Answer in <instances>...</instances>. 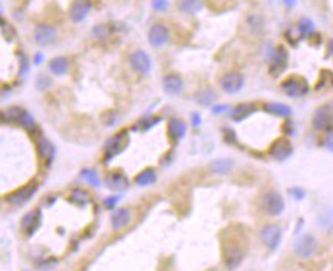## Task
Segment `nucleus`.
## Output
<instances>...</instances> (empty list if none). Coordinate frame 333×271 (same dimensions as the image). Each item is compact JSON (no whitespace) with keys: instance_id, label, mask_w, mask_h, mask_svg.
Here are the masks:
<instances>
[{"instance_id":"nucleus-1","label":"nucleus","mask_w":333,"mask_h":271,"mask_svg":"<svg viewBox=\"0 0 333 271\" xmlns=\"http://www.w3.org/2000/svg\"><path fill=\"white\" fill-rule=\"evenodd\" d=\"M221 259L228 269L238 268L247 253V233L244 227L234 224L226 227L219 233Z\"/></svg>"},{"instance_id":"nucleus-2","label":"nucleus","mask_w":333,"mask_h":271,"mask_svg":"<svg viewBox=\"0 0 333 271\" xmlns=\"http://www.w3.org/2000/svg\"><path fill=\"white\" fill-rule=\"evenodd\" d=\"M280 88L290 98H303L310 91L307 80L300 74H292V75L286 77V79L280 83Z\"/></svg>"},{"instance_id":"nucleus-3","label":"nucleus","mask_w":333,"mask_h":271,"mask_svg":"<svg viewBox=\"0 0 333 271\" xmlns=\"http://www.w3.org/2000/svg\"><path fill=\"white\" fill-rule=\"evenodd\" d=\"M261 209L269 216H280L286 209V202H284V198L281 196V193L276 190L266 191L261 198Z\"/></svg>"},{"instance_id":"nucleus-4","label":"nucleus","mask_w":333,"mask_h":271,"mask_svg":"<svg viewBox=\"0 0 333 271\" xmlns=\"http://www.w3.org/2000/svg\"><path fill=\"white\" fill-rule=\"evenodd\" d=\"M37 188H39V185H37V182L32 181V182H29V184H26V185H23V187L16 188L14 191H11L10 195L5 196V199H7L10 204L17 206V207L25 206V204L32 198V195L37 191Z\"/></svg>"},{"instance_id":"nucleus-5","label":"nucleus","mask_w":333,"mask_h":271,"mask_svg":"<svg viewBox=\"0 0 333 271\" xmlns=\"http://www.w3.org/2000/svg\"><path fill=\"white\" fill-rule=\"evenodd\" d=\"M260 236L269 250H276L283 238V230L278 224H266L260 231Z\"/></svg>"},{"instance_id":"nucleus-6","label":"nucleus","mask_w":333,"mask_h":271,"mask_svg":"<svg viewBox=\"0 0 333 271\" xmlns=\"http://www.w3.org/2000/svg\"><path fill=\"white\" fill-rule=\"evenodd\" d=\"M312 126L316 130H328L333 127V109L331 106H321L312 117Z\"/></svg>"},{"instance_id":"nucleus-7","label":"nucleus","mask_w":333,"mask_h":271,"mask_svg":"<svg viewBox=\"0 0 333 271\" xmlns=\"http://www.w3.org/2000/svg\"><path fill=\"white\" fill-rule=\"evenodd\" d=\"M219 86L226 94H237L244 86V75L237 71H231L225 74L219 80Z\"/></svg>"},{"instance_id":"nucleus-8","label":"nucleus","mask_w":333,"mask_h":271,"mask_svg":"<svg viewBox=\"0 0 333 271\" xmlns=\"http://www.w3.org/2000/svg\"><path fill=\"white\" fill-rule=\"evenodd\" d=\"M292 152H293V146L286 137L276 138L269 146V155H270V158H273L275 161H286L292 155Z\"/></svg>"},{"instance_id":"nucleus-9","label":"nucleus","mask_w":333,"mask_h":271,"mask_svg":"<svg viewBox=\"0 0 333 271\" xmlns=\"http://www.w3.org/2000/svg\"><path fill=\"white\" fill-rule=\"evenodd\" d=\"M34 40L39 46L46 48L57 40V31L54 26H51L48 23H40L34 29Z\"/></svg>"},{"instance_id":"nucleus-10","label":"nucleus","mask_w":333,"mask_h":271,"mask_svg":"<svg viewBox=\"0 0 333 271\" xmlns=\"http://www.w3.org/2000/svg\"><path fill=\"white\" fill-rule=\"evenodd\" d=\"M287 61H289V52L287 49L280 45L275 48L272 58H270V64H269V72L272 77H278L284 72V69L287 67Z\"/></svg>"},{"instance_id":"nucleus-11","label":"nucleus","mask_w":333,"mask_h":271,"mask_svg":"<svg viewBox=\"0 0 333 271\" xmlns=\"http://www.w3.org/2000/svg\"><path fill=\"white\" fill-rule=\"evenodd\" d=\"M147 40L152 48H161L169 40V29L163 23H154L147 34Z\"/></svg>"},{"instance_id":"nucleus-12","label":"nucleus","mask_w":333,"mask_h":271,"mask_svg":"<svg viewBox=\"0 0 333 271\" xmlns=\"http://www.w3.org/2000/svg\"><path fill=\"white\" fill-rule=\"evenodd\" d=\"M318 251V241L312 235H304L295 245V253L303 259L312 257Z\"/></svg>"},{"instance_id":"nucleus-13","label":"nucleus","mask_w":333,"mask_h":271,"mask_svg":"<svg viewBox=\"0 0 333 271\" xmlns=\"http://www.w3.org/2000/svg\"><path fill=\"white\" fill-rule=\"evenodd\" d=\"M91 8H92V4L89 0H74L69 7V19L74 23H80L88 17Z\"/></svg>"},{"instance_id":"nucleus-14","label":"nucleus","mask_w":333,"mask_h":271,"mask_svg":"<svg viewBox=\"0 0 333 271\" xmlns=\"http://www.w3.org/2000/svg\"><path fill=\"white\" fill-rule=\"evenodd\" d=\"M40 222H42V212L39 209H35L29 213H26L22 219V224H20V228L25 231V235L29 238L32 236L37 230L40 227Z\"/></svg>"},{"instance_id":"nucleus-15","label":"nucleus","mask_w":333,"mask_h":271,"mask_svg":"<svg viewBox=\"0 0 333 271\" xmlns=\"http://www.w3.org/2000/svg\"><path fill=\"white\" fill-rule=\"evenodd\" d=\"M131 66H132V69H134L137 74L144 75V74H147V72L151 71L152 61H151V57L147 55L144 51L138 49V51H135V52L131 55Z\"/></svg>"},{"instance_id":"nucleus-16","label":"nucleus","mask_w":333,"mask_h":271,"mask_svg":"<svg viewBox=\"0 0 333 271\" xmlns=\"http://www.w3.org/2000/svg\"><path fill=\"white\" fill-rule=\"evenodd\" d=\"M163 88L168 94L171 95H177L183 91L184 88V82L178 74H168L163 79Z\"/></svg>"},{"instance_id":"nucleus-17","label":"nucleus","mask_w":333,"mask_h":271,"mask_svg":"<svg viewBox=\"0 0 333 271\" xmlns=\"http://www.w3.org/2000/svg\"><path fill=\"white\" fill-rule=\"evenodd\" d=\"M131 222V212L129 209H117L113 216H110V225L114 230H122Z\"/></svg>"},{"instance_id":"nucleus-18","label":"nucleus","mask_w":333,"mask_h":271,"mask_svg":"<svg viewBox=\"0 0 333 271\" xmlns=\"http://www.w3.org/2000/svg\"><path fill=\"white\" fill-rule=\"evenodd\" d=\"M106 184H107L109 188H113V190H123L128 185V178L123 172L114 170L106 176Z\"/></svg>"},{"instance_id":"nucleus-19","label":"nucleus","mask_w":333,"mask_h":271,"mask_svg":"<svg viewBox=\"0 0 333 271\" xmlns=\"http://www.w3.org/2000/svg\"><path fill=\"white\" fill-rule=\"evenodd\" d=\"M186 130H188V126L183 120L180 118H172L169 120V124H168V132H169V137L172 140H180L186 135Z\"/></svg>"},{"instance_id":"nucleus-20","label":"nucleus","mask_w":333,"mask_h":271,"mask_svg":"<svg viewBox=\"0 0 333 271\" xmlns=\"http://www.w3.org/2000/svg\"><path fill=\"white\" fill-rule=\"evenodd\" d=\"M234 166H235V163H234L232 160H229V158H221V160L212 161L209 167H210V170H212L213 173L226 175V173H229V172L234 169Z\"/></svg>"},{"instance_id":"nucleus-21","label":"nucleus","mask_w":333,"mask_h":271,"mask_svg":"<svg viewBox=\"0 0 333 271\" xmlns=\"http://www.w3.org/2000/svg\"><path fill=\"white\" fill-rule=\"evenodd\" d=\"M203 8V0H180L178 10L184 14H197Z\"/></svg>"},{"instance_id":"nucleus-22","label":"nucleus","mask_w":333,"mask_h":271,"mask_svg":"<svg viewBox=\"0 0 333 271\" xmlns=\"http://www.w3.org/2000/svg\"><path fill=\"white\" fill-rule=\"evenodd\" d=\"M125 138H128V137H126V132H122V133L114 135L113 138H110V140L106 143V150L109 152V157H114V155H117L119 152L123 150L122 147H123L125 144H122V140H125Z\"/></svg>"},{"instance_id":"nucleus-23","label":"nucleus","mask_w":333,"mask_h":271,"mask_svg":"<svg viewBox=\"0 0 333 271\" xmlns=\"http://www.w3.org/2000/svg\"><path fill=\"white\" fill-rule=\"evenodd\" d=\"M37 149H39L40 157L45 161L49 163L52 160V157H54V147H52V144L46 138H42V137L37 138Z\"/></svg>"},{"instance_id":"nucleus-24","label":"nucleus","mask_w":333,"mask_h":271,"mask_svg":"<svg viewBox=\"0 0 333 271\" xmlns=\"http://www.w3.org/2000/svg\"><path fill=\"white\" fill-rule=\"evenodd\" d=\"M155 179H157V175H155V170H154V169H144V170H141V172L134 178V182L138 184V185H141V187H144V185L154 184Z\"/></svg>"},{"instance_id":"nucleus-25","label":"nucleus","mask_w":333,"mask_h":271,"mask_svg":"<svg viewBox=\"0 0 333 271\" xmlns=\"http://www.w3.org/2000/svg\"><path fill=\"white\" fill-rule=\"evenodd\" d=\"M264 109L266 112L272 113V115H276V117H289L292 113V109L287 106V104H283V103H266L264 104Z\"/></svg>"},{"instance_id":"nucleus-26","label":"nucleus","mask_w":333,"mask_h":271,"mask_svg":"<svg viewBox=\"0 0 333 271\" xmlns=\"http://www.w3.org/2000/svg\"><path fill=\"white\" fill-rule=\"evenodd\" d=\"M255 110V106L250 104V103H243V104H238L234 110H232V118L235 121H241L244 120L246 117H249V115Z\"/></svg>"},{"instance_id":"nucleus-27","label":"nucleus","mask_w":333,"mask_h":271,"mask_svg":"<svg viewBox=\"0 0 333 271\" xmlns=\"http://www.w3.org/2000/svg\"><path fill=\"white\" fill-rule=\"evenodd\" d=\"M69 67V63H68V58L65 57H54L51 61H49V71L54 74V75H63Z\"/></svg>"},{"instance_id":"nucleus-28","label":"nucleus","mask_w":333,"mask_h":271,"mask_svg":"<svg viewBox=\"0 0 333 271\" xmlns=\"http://www.w3.org/2000/svg\"><path fill=\"white\" fill-rule=\"evenodd\" d=\"M215 92L212 91V89H209V88H204V89H201V91H198L197 94H195V101L198 103V104H201V106H209V104H212L213 101H215Z\"/></svg>"},{"instance_id":"nucleus-29","label":"nucleus","mask_w":333,"mask_h":271,"mask_svg":"<svg viewBox=\"0 0 333 271\" xmlns=\"http://www.w3.org/2000/svg\"><path fill=\"white\" fill-rule=\"evenodd\" d=\"M297 29H298L301 37H310L315 32V23L309 17H303V19H300V22L297 25Z\"/></svg>"},{"instance_id":"nucleus-30","label":"nucleus","mask_w":333,"mask_h":271,"mask_svg":"<svg viewBox=\"0 0 333 271\" xmlns=\"http://www.w3.org/2000/svg\"><path fill=\"white\" fill-rule=\"evenodd\" d=\"M247 26L255 32V34H261L264 29V20L260 14H250L247 17Z\"/></svg>"},{"instance_id":"nucleus-31","label":"nucleus","mask_w":333,"mask_h":271,"mask_svg":"<svg viewBox=\"0 0 333 271\" xmlns=\"http://www.w3.org/2000/svg\"><path fill=\"white\" fill-rule=\"evenodd\" d=\"M71 201L77 206H86L89 202V195L82 188H76L71 193Z\"/></svg>"},{"instance_id":"nucleus-32","label":"nucleus","mask_w":333,"mask_h":271,"mask_svg":"<svg viewBox=\"0 0 333 271\" xmlns=\"http://www.w3.org/2000/svg\"><path fill=\"white\" fill-rule=\"evenodd\" d=\"M2 35L7 42H13L16 37V29L13 25H10L5 19H2Z\"/></svg>"},{"instance_id":"nucleus-33","label":"nucleus","mask_w":333,"mask_h":271,"mask_svg":"<svg viewBox=\"0 0 333 271\" xmlns=\"http://www.w3.org/2000/svg\"><path fill=\"white\" fill-rule=\"evenodd\" d=\"M92 34L95 38H107L110 34V28H109V25H97L92 29Z\"/></svg>"},{"instance_id":"nucleus-34","label":"nucleus","mask_w":333,"mask_h":271,"mask_svg":"<svg viewBox=\"0 0 333 271\" xmlns=\"http://www.w3.org/2000/svg\"><path fill=\"white\" fill-rule=\"evenodd\" d=\"M17 55H19V60H20V69H19V74L20 75H26L28 74V71H29V63H28V57L23 54V52H17Z\"/></svg>"},{"instance_id":"nucleus-35","label":"nucleus","mask_w":333,"mask_h":271,"mask_svg":"<svg viewBox=\"0 0 333 271\" xmlns=\"http://www.w3.org/2000/svg\"><path fill=\"white\" fill-rule=\"evenodd\" d=\"M322 146H324L325 149H328V150L333 152V127L325 132L324 140H322Z\"/></svg>"},{"instance_id":"nucleus-36","label":"nucleus","mask_w":333,"mask_h":271,"mask_svg":"<svg viewBox=\"0 0 333 271\" xmlns=\"http://www.w3.org/2000/svg\"><path fill=\"white\" fill-rule=\"evenodd\" d=\"M82 178H85L86 181H89V182L94 184V185H98V184H100L97 175H95L92 170H85V172H82Z\"/></svg>"},{"instance_id":"nucleus-37","label":"nucleus","mask_w":333,"mask_h":271,"mask_svg":"<svg viewBox=\"0 0 333 271\" xmlns=\"http://www.w3.org/2000/svg\"><path fill=\"white\" fill-rule=\"evenodd\" d=\"M152 7H154V10H157V11H161V10H164V8L168 7V2H166V0H154Z\"/></svg>"},{"instance_id":"nucleus-38","label":"nucleus","mask_w":333,"mask_h":271,"mask_svg":"<svg viewBox=\"0 0 333 271\" xmlns=\"http://www.w3.org/2000/svg\"><path fill=\"white\" fill-rule=\"evenodd\" d=\"M116 202H117V198H116V196H113V199H106V201H104L106 207H113Z\"/></svg>"},{"instance_id":"nucleus-39","label":"nucleus","mask_w":333,"mask_h":271,"mask_svg":"<svg viewBox=\"0 0 333 271\" xmlns=\"http://www.w3.org/2000/svg\"><path fill=\"white\" fill-rule=\"evenodd\" d=\"M327 51H328L330 55H333V38H330L328 43H327Z\"/></svg>"},{"instance_id":"nucleus-40","label":"nucleus","mask_w":333,"mask_h":271,"mask_svg":"<svg viewBox=\"0 0 333 271\" xmlns=\"http://www.w3.org/2000/svg\"><path fill=\"white\" fill-rule=\"evenodd\" d=\"M40 61H42V54H37L34 58V63H40Z\"/></svg>"},{"instance_id":"nucleus-41","label":"nucleus","mask_w":333,"mask_h":271,"mask_svg":"<svg viewBox=\"0 0 333 271\" xmlns=\"http://www.w3.org/2000/svg\"><path fill=\"white\" fill-rule=\"evenodd\" d=\"M284 2H286V4H287L289 7H292V5L295 4V0H284Z\"/></svg>"},{"instance_id":"nucleus-42","label":"nucleus","mask_w":333,"mask_h":271,"mask_svg":"<svg viewBox=\"0 0 333 271\" xmlns=\"http://www.w3.org/2000/svg\"><path fill=\"white\" fill-rule=\"evenodd\" d=\"M330 106H331V109H333V103H331V104H330Z\"/></svg>"}]
</instances>
